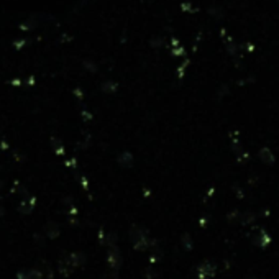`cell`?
Listing matches in <instances>:
<instances>
[{"label":"cell","mask_w":279,"mask_h":279,"mask_svg":"<svg viewBox=\"0 0 279 279\" xmlns=\"http://www.w3.org/2000/svg\"><path fill=\"white\" fill-rule=\"evenodd\" d=\"M118 163L122 166H125V167H130L133 164V156L130 153H123V154H120V158H118Z\"/></svg>","instance_id":"obj_5"},{"label":"cell","mask_w":279,"mask_h":279,"mask_svg":"<svg viewBox=\"0 0 279 279\" xmlns=\"http://www.w3.org/2000/svg\"><path fill=\"white\" fill-rule=\"evenodd\" d=\"M258 238H260V240H255V243H256V245H260V246H264V245H268V243H269V237L264 233V231H261Z\"/></svg>","instance_id":"obj_6"},{"label":"cell","mask_w":279,"mask_h":279,"mask_svg":"<svg viewBox=\"0 0 279 279\" xmlns=\"http://www.w3.org/2000/svg\"><path fill=\"white\" fill-rule=\"evenodd\" d=\"M107 261H109V264L114 269H118L120 266H122V256H120L117 248H112V250L109 251V255H107Z\"/></svg>","instance_id":"obj_2"},{"label":"cell","mask_w":279,"mask_h":279,"mask_svg":"<svg viewBox=\"0 0 279 279\" xmlns=\"http://www.w3.org/2000/svg\"><path fill=\"white\" fill-rule=\"evenodd\" d=\"M131 242H133V246L136 248V250H145V248L148 246V238H147V233H145L143 230L140 229H133L131 233Z\"/></svg>","instance_id":"obj_1"},{"label":"cell","mask_w":279,"mask_h":279,"mask_svg":"<svg viewBox=\"0 0 279 279\" xmlns=\"http://www.w3.org/2000/svg\"><path fill=\"white\" fill-rule=\"evenodd\" d=\"M104 279H118V278H117V274H115V273H109V274H105Z\"/></svg>","instance_id":"obj_7"},{"label":"cell","mask_w":279,"mask_h":279,"mask_svg":"<svg viewBox=\"0 0 279 279\" xmlns=\"http://www.w3.org/2000/svg\"><path fill=\"white\" fill-rule=\"evenodd\" d=\"M246 279H256L255 276H246Z\"/></svg>","instance_id":"obj_8"},{"label":"cell","mask_w":279,"mask_h":279,"mask_svg":"<svg viewBox=\"0 0 279 279\" xmlns=\"http://www.w3.org/2000/svg\"><path fill=\"white\" fill-rule=\"evenodd\" d=\"M213 269L215 266L212 263H202L199 266V276L200 279H207V278H212L213 276Z\"/></svg>","instance_id":"obj_3"},{"label":"cell","mask_w":279,"mask_h":279,"mask_svg":"<svg viewBox=\"0 0 279 279\" xmlns=\"http://www.w3.org/2000/svg\"><path fill=\"white\" fill-rule=\"evenodd\" d=\"M260 160L266 163V164H273L274 163V154L271 153V149L269 148H263L260 151Z\"/></svg>","instance_id":"obj_4"}]
</instances>
